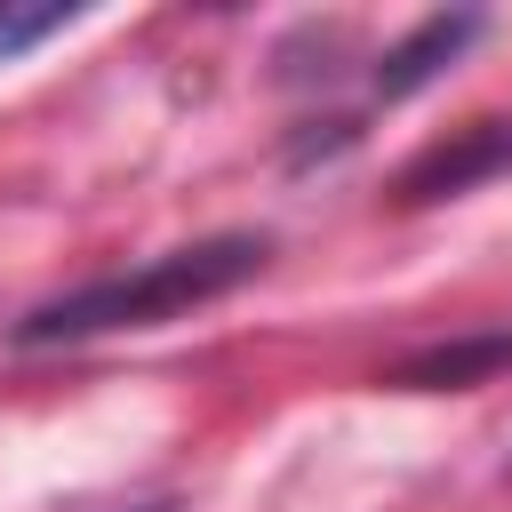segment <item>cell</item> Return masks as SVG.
Wrapping results in <instances>:
<instances>
[{
  "label": "cell",
  "instance_id": "obj_1",
  "mask_svg": "<svg viewBox=\"0 0 512 512\" xmlns=\"http://www.w3.org/2000/svg\"><path fill=\"white\" fill-rule=\"evenodd\" d=\"M272 256L264 232H216V240H192V248H168L136 272H104L72 296H48L16 320V344H80V336H112V328H160L192 304H216L232 296L240 280H256Z\"/></svg>",
  "mask_w": 512,
  "mask_h": 512
},
{
  "label": "cell",
  "instance_id": "obj_2",
  "mask_svg": "<svg viewBox=\"0 0 512 512\" xmlns=\"http://www.w3.org/2000/svg\"><path fill=\"white\" fill-rule=\"evenodd\" d=\"M496 168H512V120H472V128H456L448 144H432V152L408 160L400 200H408V208H424V200H456V192H472V184L496 176Z\"/></svg>",
  "mask_w": 512,
  "mask_h": 512
},
{
  "label": "cell",
  "instance_id": "obj_3",
  "mask_svg": "<svg viewBox=\"0 0 512 512\" xmlns=\"http://www.w3.org/2000/svg\"><path fill=\"white\" fill-rule=\"evenodd\" d=\"M480 32H488V16H480V8H440V16H424L408 40H392V48H384V64H376V96H384V104H392V96H416V88H424V80H440V72H448Z\"/></svg>",
  "mask_w": 512,
  "mask_h": 512
},
{
  "label": "cell",
  "instance_id": "obj_4",
  "mask_svg": "<svg viewBox=\"0 0 512 512\" xmlns=\"http://www.w3.org/2000/svg\"><path fill=\"white\" fill-rule=\"evenodd\" d=\"M496 368H512V328H488V336L432 344V352L400 360V368H392V384H408V392H464V384H488Z\"/></svg>",
  "mask_w": 512,
  "mask_h": 512
},
{
  "label": "cell",
  "instance_id": "obj_5",
  "mask_svg": "<svg viewBox=\"0 0 512 512\" xmlns=\"http://www.w3.org/2000/svg\"><path fill=\"white\" fill-rule=\"evenodd\" d=\"M80 24V8H56V0H0V64H16L24 48H40V40H56V32H72Z\"/></svg>",
  "mask_w": 512,
  "mask_h": 512
}]
</instances>
